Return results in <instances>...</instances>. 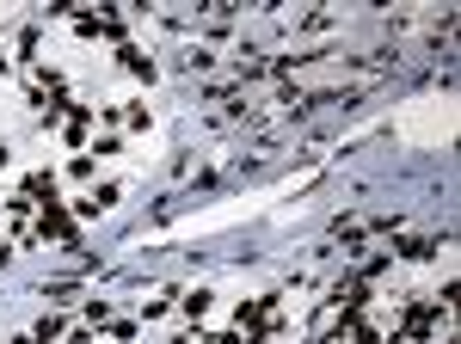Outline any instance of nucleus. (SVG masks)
I'll return each instance as SVG.
<instances>
[{
	"label": "nucleus",
	"mask_w": 461,
	"mask_h": 344,
	"mask_svg": "<svg viewBox=\"0 0 461 344\" xmlns=\"http://www.w3.org/2000/svg\"><path fill=\"white\" fill-rule=\"evenodd\" d=\"M37 227H44V240H49V234H55V240H68V234H74V221H68V215L55 209V203L44 209V221H37Z\"/></svg>",
	"instance_id": "f257e3e1"
},
{
	"label": "nucleus",
	"mask_w": 461,
	"mask_h": 344,
	"mask_svg": "<svg viewBox=\"0 0 461 344\" xmlns=\"http://www.w3.org/2000/svg\"><path fill=\"white\" fill-rule=\"evenodd\" d=\"M0 160H6V148H0Z\"/></svg>",
	"instance_id": "f03ea898"
}]
</instances>
